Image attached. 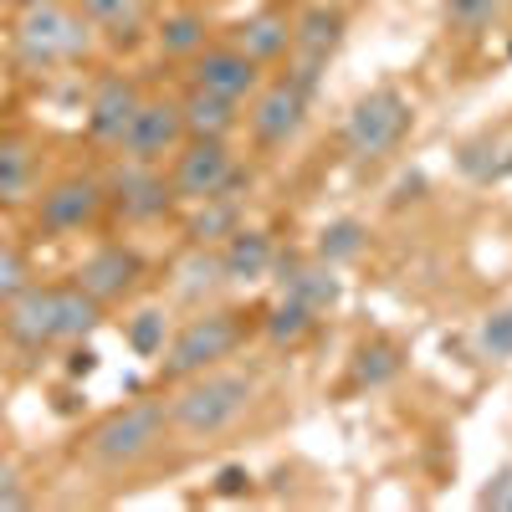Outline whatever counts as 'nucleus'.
Segmentation results:
<instances>
[{"label":"nucleus","mask_w":512,"mask_h":512,"mask_svg":"<svg viewBox=\"0 0 512 512\" xmlns=\"http://www.w3.org/2000/svg\"><path fill=\"white\" fill-rule=\"evenodd\" d=\"M190 88H205L216 98H231V103H251V93L267 82V67H256L241 47H231V41H210L205 52H195L190 62Z\"/></svg>","instance_id":"nucleus-11"},{"label":"nucleus","mask_w":512,"mask_h":512,"mask_svg":"<svg viewBox=\"0 0 512 512\" xmlns=\"http://www.w3.org/2000/svg\"><path fill=\"white\" fill-rule=\"evenodd\" d=\"M267 6H287L292 11V6H303V0H267Z\"/></svg>","instance_id":"nucleus-36"},{"label":"nucleus","mask_w":512,"mask_h":512,"mask_svg":"<svg viewBox=\"0 0 512 512\" xmlns=\"http://www.w3.org/2000/svg\"><path fill=\"white\" fill-rule=\"evenodd\" d=\"M364 236H369V231H364L359 221H349V216H344V221H328V226L318 231V251H313V256H318V262H328V267H344V262H354V256L364 251Z\"/></svg>","instance_id":"nucleus-29"},{"label":"nucleus","mask_w":512,"mask_h":512,"mask_svg":"<svg viewBox=\"0 0 512 512\" xmlns=\"http://www.w3.org/2000/svg\"><path fill=\"white\" fill-rule=\"evenodd\" d=\"M144 103V88L134 77H123V72H103L93 82V93H88V139L98 149H118L123 134H128V123H134Z\"/></svg>","instance_id":"nucleus-15"},{"label":"nucleus","mask_w":512,"mask_h":512,"mask_svg":"<svg viewBox=\"0 0 512 512\" xmlns=\"http://www.w3.org/2000/svg\"><path fill=\"white\" fill-rule=\"evenodd\" d=\"M72 6L88 16V26L118 52L134 47L149 26V0H72Z\"/></svg>","instance_id":"nucleus-21"},{"label":"nucleus","mask_w":512,"mask_h":512,"mask_svg":"<svg viewBox=\"0 0 512 512\" xmlns=\"http://www.w3.org/2000/svg\"><path fill=\"white\" fill-rule=\"evenodd\" d=\"M41 190V149L26 134H0V205H31Z\"/></svg>","instance_id":"nucleus-18"},{"label":"nucleus","mask_w":512,"mask_h":512,"mask_svg":"<svg viewBox=\"0 0 512 512\" xmlns=\"http://www.w3.org/2000/svg\"><path fill=\"white\" fill-rule=\"evenodd\" d=\"M103 190H108V210L123 226H154L175 210V190H169L164 164H139L118 154V164L103 175Z\"/></svg>","instance_id":"nucleus-9"},{"label":"nucleus","mask_w":512,"mask_h":512,"mask_svg":"<svg viewBox=\"0 0 512 512\" xmlns=\"http://www.w3.org/2000/svg\"><path fill=\"white\" fill-rule=\"evenodd\" d=\"M236 226H241V205H236V195H221V200L190 205L185 236H190V246H216V241H226Z\"/></svg>","instance_id":"nucleus-25"},{"label":"nucleus","mask_w":512,"mask_h":512,"mask_svg":"<svg viewBox=\"0 0 512 512\" xmlns=\"http://www.w3.org/2000/svg\"><path fill=\"white\" fill-rule=\"evenodd\" d=\"M0 333L11 338L21 354H47L57 349V287L31 282L0 308Z\"/></svg>","instance_id":"nucleus-14"},{"label":"nucleus","mask_w":512,"mask_h":512,"mask_svg":"<svg viewBox=\"0 0 512 512\" xmlns=\"http://www.w3.org/2000/svg\"><path fill=\"white\" fill-rule=\"evenodd\" d=\"M400 374V349L384 344V338H374V344H359L354 354V384L359 390H379V384H390Z\"/></svg>","instance_id":"nucleus-28"},{"label":"nucleus","mask_w":512,"mask_h":512,"mask_svg":"<svg viewBox=\"0 0 512 512\" xmlns=\"http://www.w3.org/2000/svg\"><path fill=\"white\" fill-rule=\"evenodd\" d=\"M154 47H159V57H169V62H190L195 52L210 47V16L195 11V6L169 11V16L154 26Z\"/></svg>","instance_id":"nucleus-22"},{"label":"nucleus","mask_w":512,"mask_h":512,"mask_svg":"<svg viewBox=\"0 0 512 512\" xmlns=\"http://www.w3.org/2000/svg\"><path fill=\"white\" fill-rule=\"evenodd\" d=\"M36 226L47 236H82L93 231L103 216H108V190H103V175H88V169H67L52 185H41L36 200Z\"/></svg>","instance_id":"nucleus-7"},{"label":"nucleus","mask_w":512,"mask_h":512,"mask_svg":"<svg viewBox=\"0 0 512 512\" xmlns=\"http://www.w3.org/2000/svg\"><path fill=\"white\" fill-rule=\"evenodd\" d=\"M169 190L175 205H200V200H221L246 185V169L231 149V139H185L169 154Z\"/></svg>","instance_id":"nucleus-6"},{"label":"nucleus","mask_w":512,"mask_h":512,"mask_svg":"<svg viewBox=\"0 0 512 512\" xmlns=\"http://www.w3.org/2000/svg\"><path fill=\"white\" fill-rule=\"evenodd\" d=\"M477 354H482V359H512V303L482 318V328H477Z\"/></svg>","instance_id":"nucleus-32"},{"label":"nucleus","mask_w":512,"mask_h":512,"mask_svg":"<svg viewBox=\"0 0 512 512\" xmlns=\"http://www.w3.org/2000/svg\"><path fill=\"white\" fill-rule=\"evenodd\" d=\"M507 11V0H441V26L451 36H487Z\"/></svg>","instance_id":"nucleus-27"},{"label":"nucleus","mask_w":512,"mask_h":512,"mask_svg":"<svg viewBox=\"0 0 512 512\" xmlns=\"http://www.w3.org/2000/svg\"><path fill=\"white\" fill-rule=\"evenodd\" d=\"M16 6H21V11H26V6H41V0H16Z\"/></svg>","instance_id":"nucleus-37"},{"label":"nucleus","mask_w":512,"mask_h":512,"mask_svg":"<svg viewBox=\"0 0 512 512\" xmlns=\"http://www.w3.org/2000/svg\"><path fill=\"white\" fill-rule=\"evenodd\" d=\"M216 256H221V272H226V282H262V277H272V267H277V246H272V236L267 231H256V226H236L221 246H216Z\"/></svg>","instance_id":"nucleus-19"},{"label":"nucleus","mask_w":512,"mask_h":512,"mask_svg":"<svg viewBox=\"0 0 512 512\" xmlns=\"http://www.w3.org/2000/svg\"><path fill=\"white\" fill-rule=\"evenodd\" d=\"M164 441H169L164 400H128V405H118V410H108L103 420L88 425L82 456H88L98 472H139L149 456H159Z\"/></svg>","instance_id":"nucleus-3"},{"label":"nucleus","mask_w":512,"mask_h":512,"mask_svg":"<svg viewBox=\"0 0 512 512\" xmlns=\"http://www.w3.org/2000/svg\"><path fill=\"white\" fill-rule=\"evenodd\" d=\"M256 379L241 374V369H205V374H190L175 384V395L164 400V415H169V441H185V446H210L231 436L236 425L256 410Z\"/></svg>","instance_id":"nucleus-1"},{"label":"nucleus","mask_w":512,"mask_h":512,"mask_svg":"<svg viewBox=\"0 0 512 512\" xmlns=\"http://www.w3.org/2000/svg\"><path fill=\"white\" fill-rule=\"evenodd\" d=\"M221 282H226V272H221L216 246H190V251L180 256V267H175V292L185 297V303H200V297H210Z\"/></svg>","instance_id":"nucleus-24"},{"label":"nucleus","mask_w":512,"mask_h":512,"mask_svg":"<svg viewBox=\"0 0 512 512\" xmlns=\"http://www.w3.org/2000/svg\"><path fill=\"white\" fill-rule=\"evenodd\" d=\"M349 36V11L338 0H303L292 6V52L287 62H303V67H318L328 72V62L338 57Z\"/></svg>","instance_id":"nucleus-12"},{"label":"nucleus","mask_w":512,"mask_h":512,"mask_svg":"<svg viewBox=\"0 0 512 512\" xmlns=\"http://www.w3.org/2000/svg\"><path fill=\"white\" fill-rule=\"evenodd\" d=\"M241 113H246L241 103L216 98V93H205V88H190V82H185V93H180L185 139H236Z\"/></svg>","instance_id":"nucleus-20"},{"label":"nucleus","mask_w":512,"mask_h":512,"mask_svg":"<svg viewBox=\"0 0 512 512\" xmlns=\"http://www.w3.org/2000/svg\"><path fill=\"white\" fill-rule=\"evenodd\" d=\"M164 344H169V323H164V313H159V308H144V313L128 318V349H134V354L159 359V349H164Z\"/></svg>","instance_id":"nucleus-30"},{"label":"nucleus","mask_w":512,"mask_h":512,"mask_svg":"<svg viewBox=\"0 0 512 512\" xmlns=\"http://www.w3.org/2000/svg\"><path fill=\"white\" fill-rule=\"evenodd\" d=\"M36 282V267H31V256L11 241H0V308L11 303L16 292H26Z\"/></svg>","instance_id":"nucleus-31"},{"label":"nucleus","mask_w":512,"mask_h":512,"mask_svg":"<svg viewBox=\"0 0 512 512\" xmlns=\"http://www.w3.org/2000/svg\"><path fill=\"white\" fill-rule=\"evenodd\" d=\"M308 108H313V98L297 88L292 77H267L262 88L251 93V103H246V113H241V123H246V134H251V144L256 149H267V154H277V149H287V144H297L303 139V128H308Z\"/></svg>","instance_id":"nucleus-8"},{"label":"nucleus","mask_w":512,"mask_h":512,"mask_svg":"<svg viewBox=\"0 0 512 512\" xmlns=\"http://www.w3.org/2000/svg\"><path fill=\"white\" fill-rule=\"evenodd\" d=\"M103 323V303L88 297L77 282H57V344H82Z\"/></svg>","instance_id":"nucleus-23"},{"label":"nucleus","mask_w":512,"mask_h":512,"mask_svg":"<svg viewBox=\"0 0 512 512\" xmlns=\"http://www.w3.org/2000/svg\"><path fill=\"white\" fill-rule=\"evenodd\" d=\"M251 487V477L241 472V466H226V472H221V492H246Z\"/></svg>","instance_id":"nucleus-35"},{"label":"nucleus","mask_w":512,"mask_h":512,"mask_svg":"<svg viewBox=\"0 0 512 512\" xmlns=\"http://www.w3.org/2000/svg\"><path fill=\"white\" fill-rule=\"evenodd\" d=\"M88 297H98L103 308L123 303V297H134L139 282H144V256L134 246H123V241H103L93 246L88 256L77 262V277H72Z\"/></svg>","instance_id":"nucleus-13"},{"label":"nucleus","mask_w":512,"mask_h":512,"mask_svg":"<svg viewBox=\"0 0 512 512\" xmlns=\"http://www.w3.org/2000/svg\"><path fill=\"white\" fill-rule=\"evenodd\" d=\"M415 123V108L400 88H369L364 98H354V108L344 113V128H338V144H344L349 159L374 164L384 154H395Z\"/></svg>","instance_id":"nucleus-5"},{"label":"nucleus","mask_w":512,"mask_h":512,"mask_svg":"<svg viewBox=\"0 0 512 512\" xmlns=\"http://www.w3.org/2000/svg\"><path fill=\"white\" fill-rule=\"evenodd\" d=\"M241 338H246L241 313H231V308H200V313L185 318L180 333L159 349V374H164L169 384H180V379H190V374H205V369L226 364V359L241 349Z\"/></svg>","instance_id":"nucleus-4"},{"label":"nucleus","mask_w":512,"mask_h":512,"mask_svg":"<svg viewBox=\"0 0 512 512\" xmlns=\"http://www.w3.org/2000/svg\"><path fill=\"white\" fill-rule=\"evenodd\" d=\"M277 292L292 297V303H303L313 313H328L338 303V267L318 262V256H277Z\"/></svg>","instance_id":"nucleus-17"},{"label":"nucleus","mask_w":512,"mask_h":512,"mask_svg":"<svg viewBox=\"0 0 512 512\" xmlns=\"http://www.w3.org/2000/svg\"><path fill=\"white\" fill-rule=\"evenodd\" d=\"M185 144V118H180V98H164V93H144L134 123H128V134L118 144L123 159H139V164H169Z\"/></svg>","instance_id":"nucleus-10"},{"label":"nucleus","mask_w":512,"mask_h":512,"mask_svg":"<svg viewBox=\"0 0 512 512\" xmlns=\"http://www.w3.org/2000/svg\"><path fill=\"white\" fill-rule=\"evenodd\" d=\"M507 11H512V0H507Z\"/></svg>","instance_id":"nucleus-38"},{"label":"nucleus","mask_w":512,"mask_h":512,"mask_svg":"<svg viewBox=\"0 0 512 512\" xmlns=\"http://www.w3.org/2000/svg\"><path fill=\"white\" fill-rule=\"evenodd\" d=\"M226 41L241 47L256 67H282L287 52H292V11L287 6H262V11H251L246 21H236Z\"/></svg>","instance_id":"nucleus-16"},{"label":"nucleus","mask_w":512,"mask_h":512,"mask_svg":"<svg viewBox=\"0 0 512 512\" xmlns=\"http://www.w3.org/2000/svg\"><path fill=\"white\" fill-rule=\"evenodd\" d=\"M482 507H492V512H512V466H502V472H492L487 477V487H482V497H477Z\"/></svg>","instance_id":"nucleus-34"},{"label":"nucleus","mask_w":512,"mask_h":512,"mask_svg":"<svg viewBox=\"0 0 512 512\" xmlns=\"http://www.w3.org/2000/svg\"><path fill=\"white\" fill-rule=\"evenodd\" d=\"M26 502H31L26 472H21L11 456H0V512H16V507H26Z\"/></svg>","instance_id":"nucleus-33"},{"label":"nucleus","mask_w":512,"mask_h":512,"mask_svg":"<svg viewBox=\"0 0 512 512\" xmlns=\"http://www.w3.org/2000/svg\"><path fill=\"white\" fill-rule=\"evenodd\" d=\"M98 47V31L88 26L72 0H41L16 16L11 31V52L26 72H52V67H77L88 62Z\"/></svg>","instance_id":"nucleus-2"},{"label":"nucleus","mask_w":512,"mask_h":512,"mask_svg":"<svg viewBox=\"0 0 512 512\" xmlns=\"http://www.w3.org/2000/svg\"><path fill=\"white\" fill-rule=\"evenodd\" d=\"M318 323H323V313H313V308H303V303H292V297H277V303L267 308V318H262V333L272 338L277 349H292V344H303V338H308Z\"/></svg>","instance_id":"nucleus-26"}]
</instances>
